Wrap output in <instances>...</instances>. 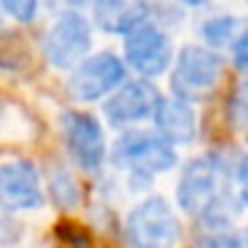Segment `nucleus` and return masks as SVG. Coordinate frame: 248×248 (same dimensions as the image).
<instances>
[{"label": "nucleus", "mask_w": 248, "mask_h": 248, "mask_svg": "<svg viewBox=\"0 0 248 248\" xmlns=\"http://www.w3.org/2000/svg\"><path fill=\"white\" fill-rule=\"evenodd\" d=\"M123 232L131 248H176L182 221L163 198H144L128 211Z\"/></svg>", "instance_id": "1"}, {"label": "nucleus", "mask_w": 248, "mask_h": 248, "mask_svg": "<svg viewBox=\"0 0 248 248\" xmlns=\"http://www.w3.org/2000/svg\"><path fill=\"white\" fill-rule=\"evenodd\" d=\"M112 163L134 173H141V176H152V173L171 171L176 166V150L160 134L128 131L115 141Z\"/></svg>", "instance_id": "2"}, {"label": "nucleus", "mask_w": 248, "mask_h": 248, "mask_svg": "<svg viewBox=\"0 0 248 248\" xmlns=\"http://www.w3.org/2000/svg\"><path fill=\"white\" fill-rule=\"evenodd\" d=\"M224 182H227V171L219 157L205 155L192 160L182 171V179H179V187H176L179 208L184 214L200 216L216 198H221L227 192Z\"/></svg>", "instance_id": "3"}, {"label": "nucleus", "mask_w": 248, "mask_h": 248, "mask_svg": "<svg viewBox=\"0 0 248 248\" xmlns=\"http://www.w3.org/2000/svg\"><path fill=\"white\" fill-rule=\"evenodd\" d=\"M224 75V59L205 46H184L173 67V91L182 99H200L219 86Z\"/></svg>", "instance_id": "4"}, {"label": "nucleus", "mask_w": 248, "mask_h": 248, "mask_svg": "<svg viewBox=\"0 0 248 248\" xmlns=\"http://www.w3.org/2000/svg\"><path fill=\"white\" fill-rule=\"evenodd\" d=\"M125 80V64L115 54H96L86 56L72 70L67 91L75 102H96V99L112 93Z\"/></svg>", "instance_id": "5"}, {"label": "nucleus", "mask_w": 248, "mask_h": 248, "mask_svg": "<svg viewBox=\"0 0 248 248\" xmlns=\"http://www.w3.org/2000/svg\"><path fill=\"white\" fill-rule=\"evenodd\" d=\"M91 48V27L75 11H64L43 40L46 59L56 70H75Z\"/></svg>", "instance_id": "6"}, {"label": "nucleus", "mask_w": 248, "mask_h": 248, "mask_svg": "<svg viewBox=\"0 0 248 248\" xmlns=\"http://www.w3.org/2000/svg\"><path fill=\"white\" fill-rule=\"evenodd\" d=\"M62 136L70 157L83 171H99L107 160V141L99 120L88 112L62 115Z\"/></svg>", "instance_id": "7"}, {"label": "nucleus", "mask_w": 248, "mask_h": 248, "mask_svg": "<svg viewBox=\"0 0 248 248\" xmlns=\"http://www.w3.org/2000/svg\"><path fill=\"white\" fill-rule=\"evenodd\" d=\"M125 62L144 78L163 75L171 64V40L155 22H141L125 35Z\"/></svg>", "instance_id": "8"}, {"label": "nucleus", "mask_w": 248, "mask_h": 248, "mask_svg": "<svg viewBox=\"0 0 248 248\" xmlns=\"http://www.w3.org/2000/svg\"><path fill=\"white\" fill-rule=\"evenodd\" d=\"M157 102H160V93L150 80H131L112 91V96L104 104V115L109 125L128 128L134 123L150 120L157 109Z\"/></svg>", "instance_id": "9"}, {"label": "nucleus", "mask_w": 248, "mask_h": 248, "mask_svg": "<svg viewBox=\"0 0 248 248\" xmlns=\"http://www.w3.org/2000/svg\"><path fill=\"white\" fill-rule=\"evenodd\" d=\"M0 205L6 211H35L43 205L40 173L30 160L0 166Z\"/></svg>", "instance_id": "10"}, {"label": "nucleus", "mask_w": 248, "mask_h": 248, "mask_svg": "<svg viewBox=\"0 0 248 248\" xmlns=\"http://www.w3.org/2000/svg\"><path fill=\"white\" fill-rule=\"evenodd\" d=\"M152 118L168 144H189L198 134V115L184 99H160Z\"/></svg>", "instance_id": "11"}, {"label": "nucleus", "mask_w": 248, "mask_h": 248, "mask_svg": "<svg viewBox=\"0 0 248 248\" xmlns=\"http://www.w3.org/2000/svg\"><path fill=\"white\" fill-rule=\"evenodd\" d=\"M93 22L104 32L128 35L136 24L147 22V8L136 0H93Z\"/></svg>", "instance_id": "12"}, {"label": "nucleus", "mask_w": 248, "mask_h": 248, "mask_svg": "<svg viewBox=\"0 0 248 248\" xmlns=\"http://www.w3.org/2000/svg\"><path fill=\"white\" fill-rule=\"evenodd\" d=\"M237 203H240V200H235L230 192H224L221 198H216L214 203L200 214V219L205 221L208 230L221 232V230H227V227L237 219V214H240V205H237Z\"/></svg>", "instance_id": "13"}, {"label": "nucleus", "mask_w": 248, "mask_h": 248, "mask_svg": "<svg viewBox=\"0 0 248 248\" xmlns=\"http://www.w3.org/2000/svg\"><path fill=\"white\" fill-rule=\"evenodd\" d=\"M235 27H237V19H232V16L208 19V22L203 24V40L211 48H221V46L235 40Z\"/></svg>", "instance_id": "14"}, {"label": "nucleus", "mask_w": 248, "mask_h": 248, "mask_svg": "<svg viewBox=\"0 0 248 248\" xmlns=\"http://www.w3.org/2000/svg\"><path fill=\"white\" fill-rule=\"evenodd\" d=\"M51 195H54V200L62 205V208H72V205L78 203V198H80L75 182H72V176L64 173V171L51 173Z\"/></svg>", "instance_id": "15"}, {"label": "nucleus", "mask_w": 248, "mask_h": 248, "mask_svg": "<svg viewBox=\"0 0 248 248\" xmlns=\"http://www.w3.org/2000/svg\"><path fill=\"white\" fill-rule=\"evenodd\" d=\"M0 3H3L6 14H11V16L22 24L32 22L35 14H38V0H0Z\"/></svg>", "instance_id": "16"}, {"label": "nucleus", "mask_w": 248, "mask_h": 248, "mask_svg": "<svg viewBox=\"0 0 248 248\" xmlns=\"http://www.w3.org/2000/svg\"><path fill=\"white\" fill-rule=\"evenodd\" d=\"M232 123L243 125V128L248 125V83H243L232 96Z\"/></svg>", "instance_id": "17"}, {"label": "nucleus", "mask_w": 248, "mask_h": 248, "mask_svg": "<svg viewBox=\"0 0 248 248\" xmlns=\"http://www.w3.org/2000/svg\"><path fill=\"white\" fill-rule=\"evenodd\" d=\"M22 237V230L16 227V221L11 216H6V208L0 205V248H8L14 243H19Z\"/></svg>", "instance_id": "18"}, {"label": "nucleus", "mask_w": 248, "mask_h": 248, "mask_svg": "<svg viewBox=\"0 0 248 248\" xmlns=\"http://www.w3.org/2000/svg\"><path fill=\"white\" fill-rule=\"evenodd\" d=\"M198 248H240V240L230 232H211L198 240Z\"/></svg>", "instance_id": "19"}, {"label": "nucleus", "mask_w": 248, "mask_h": 248, "mask_svg": "<svg viewBox=\"0 0 248 248\" xmlns=\"http://www.w3.org/2000/svg\"><path fill=\"white\" fill-rule=\"evenodd\" d=\"M232 62L237 70L248 72V30H243L235 40H232Z\"/></svg>", "instance_id": "20"}, {"label": "nucleus", "mask_w": 248, "mask_h": 248, "mask_svg": "<svg viewBox=\"0 0 248 248\" xmlns=\"http://www.w3.org/2000/svg\"><path fill=\"white\" fill-rule=\"evenodd\" d=\"M235 182H237V200L248 205V155H243L235 166Z\"/></svg>", "instance_id": "21"}, {"label": "nucleus", "mask_w": 248, "mask_h": 248, "mask_svg": "<svg viewBox=\"0 0 248 248\" xmlns=\"http://www.w3.org/2000/svg\"><path fill=\"white\" fill-rule=\"evenodd\" d=\"M179 3H184V6H192V8H200V6H205L208 0H179Z\"/></svg>", "instance_id": "22"}, {"label": "nucleus", "mask_w": 248, "mask_h": 248, "mask_svg": "<svg viewBox=\"0 0 248 248\" xmlns=\"http://www.w3.org/2000/svg\"><path fill=\"white\" fill-rule=\"evenodd\" d=\"M246 6H248V0H246Z\"/></svg>", "instance_id": "23"}]
</instances>
